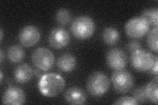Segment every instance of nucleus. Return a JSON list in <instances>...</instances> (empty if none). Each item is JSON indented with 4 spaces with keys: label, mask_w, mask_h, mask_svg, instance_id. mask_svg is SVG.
Masks as SVG:
<instances>
[{
    "label": "nucleus",
    "mask_w": 158,
    "mask_h": 105,
    "mask_svg": "<svg viewBox=\"0 0 158 105\" xmlns=\"http://www.w3.org/2000/svg\"><path fill=\"white\" fill-rule=\"evenodd\" d=\"M140 17L144 18L150 25L157 27L158 9L157 8H150L144 10Z\"/></svg>",
    "instance_id": "18"
},
{
    "label": "nucleus",
    "mask_w": 158,
    "mask_h": 105,
    "mask_svg": "<svg viewBox=\"0 0 158 105\" xmlns=\"http://www.w3.org/2000/svg\"><path fill=\"white\" fill-rule=\"evenodd\" d=\"M77 66L75 57L71 54L65 53L59 57L57 62V67L59 71L63 72H70L75 70Z\"/></svg>",
    "instance_id": "14"
},
{
    "label": "nucleus",
    "mask_w": 158,
    "mask_h": 105,
    "mask_svg": "<svg viewBox=\"0 0 158 105\" xmlns=\"http://www.w3.org/2000/svg\"><path fill=\"white\" fill-rule=\"evenodd\" d=\"M26 96L23 90L18 87H10L5 91L2 103L3 104L20 105L25 103Z\"/></svg>",
    "instance_id": "11"
},
{
    "label": "nucleus",
    "mask_w": 158,
    "mask_h": 105,
    "mask_svg": "<svg viewBox=\"0 0 158 105\" xmlns=\"http://www.w3.org/2000/svg\"><path fill=\"white\" fill-rule=\"evenodd\" d=\"M65 99L71 104H83L86 102V95L82 88L72 87L66 91Z\"/></svg>",
    "instance_id": "12"
},
{
    "label": "nucleus",
    "mask_w": 158,
    "mask_h": 105,
    "mask_svg": "<svg viewBox=\"0 0 158 105\" xmlns=\"http://www.w3.org/2000/svg\"><path fill=\"white\" fill-rule=\"evenodd\" d=\"M107 64L111 69L119 71L124 69L128 63V58L123 50L114 48L108 51L106 55Z\"/></svg>",
    "instance_id": "8"
},
{
    "label": "nucleus",
    "mask_w": 158,
    "mask_h": 105,
    "mask_svg": "<svg viewBox=\"0 0 158 105\" xmlns=\"http://www.w3.org/2000/svg\"><path fill=\"white\" fill-rule=\"evenodd\" d=\"M158 77L156 76L154 79L148 83L145 86V92L147 99L152 103L157 104L158 95Z\"/></svg>",
    "instance_id": "16"
},
{
    "label": "nucleus",
    "mask_w": 158,
    "mask_h": 105,
    "mask_svg": "<svg viewBox=\"0 0 158 105\" xmlns=\"http://www.w3.org/2000/svg\"><path fill=\"white\" fill-rule=\"evenodd\" d=\"M127 48L128 51L134 52L142 49L141 44L136 41H131L127 44Z\"/></svg>",
    "instance_id": "23"
},
{
    "label": "nucleus",
    "mask_w": 158,
    "mask_h": 105,
    "mask_svg": "<svg viewBox=\"0 0 158 105\" xmlns=\"http://www.w3.org/2000/svg\"><path fill=\"white\" fill-rule=\"evenodd\" d=\"M138 103L134 97H122L117 99V101L113 103V104H129V105H136Z\"/></svg>",
    "instance_id": "22"
},
{
    "label": "nucleus",
    "mask_w": 158,
    "mask_h": 105,
    "mask_svg": "<svg viewBox=\"0 0 158 105\" xmlns=\"http://www.w3.org/2000/svg\"><path fill=\"white\" fill-rule=\"evenodd\" d=\"M126 34L128 36L139 39L144 37L150 30V24L141 17H135L130 19L125 26Z\"/></svg>",
    "instance_id": "7"
},
{
    "label": "nucleus",
    "mask_w": 158,
    "mask_h": 105,
    "mask_svg": "<svg viewBox=\"0 0 158 105\" xmlns=\"http://www.w3.org/2000/svg\"><path fill=\"white\" fill-rule=\"evenodd\" d=\"M110 87V79L105 73L102 72H93L88 78L87 90L93 97L103 96L107 92Z\"/></svg>",
    "instance_id": "2"
},
{
    "label": "nucleus",
    "mask_w": 158,
    "mask_h": 105,
    "mask_svg": "<svg viewBox=\"0 0 158 105\" xmlns=\"http://www.w3.org/2000/svg\"><path fill=\"white\" fill-rule=\"evenodd\" d=\"M111 82L113 87L117 92L126 93L131 91L134 86L135 78L130 72L122 69L113 72Z\"/></svg>",
    "instance_id": "5"
},
{
    "label": "nucleus",
    "mask_w": 158,
    "mask_h": 105,
    "mask_svg": "<svg viewBox=\"0 0 158 105\" xmlns=\"http://www.w3.org/2000/svg\"><path fill=\"white\" fill-rule=\"evenodd\" d=\"M103 40L106 44L112 46L116 44L120 39L119 32L113 27H107L104 29L102 34Z\"/></svg>",
    "instance_id": "17"
},
{
    "label": "nucleus",
    "mask_w": 158,
    "mask_h": 105,
    "mask_svg": "<svg viewBox=\"0 0 158 105\" xmlns=\"http://www.w3.org/2000/svg\"><path fill=\"white\" fill-rule=\"evenodd\" d=\"M14 78L20 83H24L29 82L32 79L34 71L32 67L27 64H21L15 69Z\"/></svg>",
    "instance_id": "13"
},
{
    "label": "nucleus",
    "mask_w": 158,
    "mask_h": 105,
    "mask_svg": "<svg viewBox=\"0 0 158 105\" xmlns=\"http://www.w3.org/2000/svg\"><path fill=\"white\" fill-rule=\"evenodd\" d=\"M65 86V79L56 73L43 75L38 83V89L42 95L53 97L61 93Z\"/></svg>",
    "instance_id": "1"
},
{
    "label": "nucleus",
    "mask_w": 158,
    "mask_h": 105,
    "mask_svg": "<svg viewBox=\"0 0 158 105\" xmlns=\"http://www.w3.org/2000/svg\"><path fill=\"white\" fill-rule=\"evenodd\" d=\"M157 61V57L142 49L132 52L131 56L132 67L139 72L150 71Z\"/></svg>",
    "instance_id": "4"
},
{
    "label": "nucleus",
    "mask_w": 158,
    "mask_h": 105,
    "mask_svg": "<svg viewBox=\"0 0 158 105\" xmlns=\"http://www.w3.org/2000/svg\"><path fill=\"white\" fill-rule=\"evenodd\" d=\"M31 60L37 68L42 71H48L53 67L55 63V57L49 49L46 47H39L32 53Z\"/></svg>",
    "instance_id": "6"
},
{
    "label": "nucleus",
    "mask_w": 158,
    "mask_h": 105,
    "mask_svg": "<svg viewBox=\"0 0 158 105\" xmlns=\"http://www.w3.org/2000/svg\"><path fill=\"white\" fill-rule=\"evenodd\" d=\"M70 35L63 28L58 27L53 28L49 33L48 41L50 46L56 49H61L70 42Z\"/></svg>",
    "instance_id": "10"
},
{
    "label": "nucleus",
    "mask_w": 158,
    "mask_h": 105,
    "mask_svg": "<svg viewBox=\"0 0 158 105\" xmlns=\"http://www.w3.org/2000/svg\"><path fill=\"white\" fill-rule=\"evenodd\" d=\"M25 56L23 48L19 45H14L10 47L7 51V57L13 63L21 62Z\"/></svg>",
    "instance_id": "15"
},
{
    "label": "nucleus",
    "mask_w": 158,
    "mask_h": 105,
    "mask_svg": "<svg viewBox=\"0 0 158 105\" xmlns=\"http://www.w3.org/2000/svg\"><path fill=\"white\" fill-rule=\"evenodd\" d=\"M0 75H1V78H0V80H1V83H2V80H3V72L1 71L0 72Z\"/></svg>",
    "instance_id": "28"
},
{
    "label": "nucleus",
    "mask_w": 158,
    "mask_h": 105,
    "mask_svg": "<svg viewBox=\"0 0 158 105\" xmlns=\"http://www.w3.org/2000/svg\"><path fill=\"white\" fill-rule=\"evenodd\" d=\"M0 34H1V36H0V40L1 42L2 41L3 38V30L2 28H1V30H0Z\"/></svg>",
    "instance_id": "27"
},
{
    "label": "nucleus",
    "mask_w": 158,
    "mask_h": 105,
    "mask_svg": "<svg viewBox=\"0 0 158 105\" xmlns=\"http://www.w3.org/2000/svg\"><path fill=\"white\" fill-rule=\"evenodd\" d=\"M40 37L39 29L32 25L24 26L19 34V42L26 47L35 46L40 41Z\"/></svg>",
    "instance_id": "9"
},
{
    "label": "nucleus",
    "mask_w": 158,
    "mask_h": 105,
    "mask_svg": "<svg viewBox=\"0 0 158 105\" xmlns=\"http://www.w3.org/2000/svg\"><path fill=\"white\" fill-rule=\"evenodd\" d=\"M157 63H158V61H156L155 63V64H154V66L152 67V68L150 69V72L152 74L156 75V76H157V74H158V68H157Z\"/></svg>",
    "instance_id": "24"
},
{
    "label": "nucleus",
    "mask_w": 158,
    "mask_h": 105,
    "mask_svg": "<svg viewBox=\"0 0 158 105\" xmlns=\"http://www.w3.org/2000/svg\"><path fill=\"white\" fill-rule=\"evenodd\" d=\"M133 95L138 103H144L148 100L145 92V86H141L136 89Z\"/></svg>",
    "instance_id": "21"
},
{
    "label": "nucleus",
    "mask_w": 158,
    "mask_h": 105,
    "mask_svg": "<svg viewBox=\"0 0 158 105\" xmlns=\"http://www.w3.org/2000/svg\"><path fill=\"white\" fill-rule=\"evenodd\" d=\"M73 35L78 39H86L90 38L95 30V24L93 20L87 16H81L73 21L71 26Z\"/></svg>",
    "instance_id": "3"
},
{
    "label": "nucleus",
    "mask_w": 158,
    "mask_h": 105,
    "mask_svg": "<svg viewBox=\"0 0 158 105\" xmlns=\"http://www.w3.org/2000/svg\"><path fill=\"white\" fill-rule=\"evenodd\" d=\"M0 55H1V57H0V61H1V63H2V62L3 61V59H4V53L2 49H1V51H0Z\"/></svg>",
    "instance_id": "25"
},
{
    "label": "nucleus",
    "mask_w": 158,
    "mask_h": 105,
    "mask_svg": "<svg viewBox=\"0 0 158 105\" xmlns=\"http://www.w3.org/2000/svg\"><path fill=\"white\" fill-rule=\"evenodd\" d=\"M34 74H35L36 76H37L38 77H39V76H41L40 72L38 71V70H37V71H36H36H34Z\"/></svg>",
    "instance_id": "26"
},
{
    "label": "nucleus",
    "mask_w": 158,
    "mask_h": 105,
    "mask_svg": "<svg viewBox=\"0 0 158 105\" xmlns=\"http://www.w3.org/2000/svg\"><path fill=\"white\" fill-rule=\"evenodd\" d=\"M72 18L71 14L68 9H61L58 10L56 14V19L57 22L64 26L67 25L71 22Z\"/></svg>",
    "instance_id": "20"
},
{
    "label": "nucleus",
    "mask_w": 158,
    "mask_h": 105,
    "mask_svg": "<svg viewBox=\"0 0 158 105\" xmlns=\"http://www.w3.org/2000/svg\"><path fill=\"white\" fill-rule=\"evenodd\" d=\"M157 27L153 28L148 32L147 36V44L148 46L152 51L156 53L157 52Z\"/></svg>",
    "instance_id": "19"
}]
</instances>
